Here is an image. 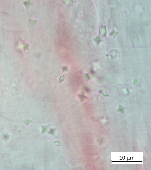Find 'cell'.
<instances>
[{"label": "cell", "mask_w": 151, "mask_h": 170, "mask_svg": "<svg viewBox=\"0 0 151 170\" xmlns=\"http://www.w3.org/2000/svg\"><path fill=\"white\" fill-rule=\"evenodd\" d=\"M58 40L59 44L62 46L69 48L70 40L68 30L63 25H61L58 31Z\"/></svg>", "instance_id": "1"}]
</instances>
